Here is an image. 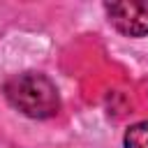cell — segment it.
I'll list each match as a JSON object with an SVG mask.
<instances>
[{
	"instance_id": "3957f363",
	"label": "cell",
	"mask_w": 148,
	"mask_h": 148,
	"mask_svg": "<svg viewBox=\"0 0 148 148\" xmlns=\"http://www.w3.org/2000/svg\"><path fill=\"white\" fill-rule=\"evenodd\" d=\"M125 148H148V120L132 125L125 132Z\"/></svg>"
},
{
	"instance_id": "7a4b0ae2",
	"label": "cell",
	"mask_w": 148,
	"mask_h": 148,
	"mask_svg": "<svg viewBox=\"0 0 148 148\" xmlns=\"http://www.w3.org/2000/svg\"><path fill=\"white\" fill-rule=\"evenodd\" d=\"M104 9L118 32L127 37L148 35V2H106Z\"/></svg>"
},
{
	"instance_id": "6da1fadb",
	"label": "cell",
	"mask_w": 148,
	"mask_h": 148,
	"mask_svg": "<svg viewBox=\"0 0 148 148\" xmlns=\"http://www.w3.org/2000/svg\"><path fill=\"white\" fill-rule=\"evenodd\" d=\"M5 97L9 104L28 118H51L60 109V95L56 83L39 72H23L5 83Z\"/></svg>"
}]
</instances>
